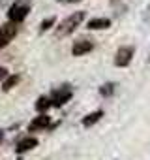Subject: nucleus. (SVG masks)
Here are the masks:
<instances>
[{
  "label": "nucleus",
  "instance_id": "obj_1",
  "mask_svg": "<svg viewBox=\"0 0 150 160\" xmlns=\"http://www.w3.org/2000/svg\"><path fill=\"white\" fill-rule=\"evenodd\" d=\"M83 19H85V12H75V13H71L69 17H66V19L58 25L54 36H56V38H64V36L71 34L75 28H77V27L83 23Z\"/></svg>",
  "mask_w": 150,
  "mask_h": 160
},
{
  "label": "nucleus",
  "instance_id": "obj_2",
  "mask_svg": "<svg viewBox=\"0 0 150 160\" xmlns=\"http://www.w3.org/2000/svg\"><path fill=\"white\" fill-rule=\"evenodd\" d=\"M71 96H73V92H71V89L68 87V85H64V87H60V89H54L53 92H51V104L53 106H56V108H60V106H64L66 102H69L71 100Z\"/></svg>",
  "mask_w": 150,
  "mask_h": 160
},
{
  "label": "nucleus",
  "instance_id": "obj_3",
  "mask_svg": "<svg viewBox=\"0 0 150 160\" xmlns=\"http://www.w3.org/2000/svg\"><path fill=\"white\" fill-rule=\"evenodd\" d=\"M15 36H17V25L15 23L2 25V27H0V47H6Z\"/></svg>",
  "mask_w": 150,
  "mask_h": 160
},
{
  "label": "nucleus",
  "instance_id": "obj_4",
  "mask_svg": "<svg viewBox=\"0 0 150 160\" xmlns=\"http://www.w3.org/2000/svg\"><path fill=\"white\" fill-rule=\"evenodd\" d=\"M28 12H30V8L26 6V4H13L12 8H10V12H8V17H10V21L12 23H21V21H25V17L28 15Z\"/></svg>",
  "mask_w": 150,
  "mask_h": 160
},
{
  "label": "nucleus",
  "instance_id": "obj_5",
  "mask_svg": "<svg viewBox=\"0 0 150 160\" xmlns=\"http://www.w3.org/2000/svg\"><path fill=\"white\" fill-rule=\"evenodd\" d=\"M131 57H133V47L124 45V47H120V49L116 51V55H115V64L120 66V68H124V66H128V64L131 62Z\"/></svg>",
  "mask_w": 150,
  "mask_h": 160
},
{
  "label": "nucleus",
  "instance_id": "obj_6",
  "mask_svg": "<svg viewBox=\"0 0 150 160\" xmlns=\"http://www.w3.org/2000/svg\"><path fill=\"white\" fill-rule=\"evenodd\" d=\"M94 49V43L90 40H79V42H75L73 47H71V55L73 57H83L87 53H90Z\"/></svg>",
  "mask_w": 150,
  "mask_h": 160
},
{
  "label": "nucleus",
  "instance_id": "obj_7",
  "mask_svg": "<svg viewBox=\"0 0 150 160\" xmlns=\"http://www.w3.org/2000/svg\"><path fill=\"white\" fill-rule=\"evenodd\" d=\"M49 124H51V119H49L45 113H41L40 117H36V119L28 124V130H30V132H36V130H45Z\"/></svg>",
  "mask_w": 150,
  "mask_h": 160
},
{
  "label": "nucleus",
  "instance_id": "obj_8",
  "mask_svg": "<svg viewBox=\"0 0 150 160\" xmlns=\"http://www.w3.org/2000/svg\"><path fill=\"white\" fill-rule=\"evenodd\" d=\"M38 145V139L36 138H25V139H21L19 143H17V147H15V151L19 152V154H23V152H26V151H30V149H34Z\"/></svg>",
  "mask_w": 150,
  "mask_h": 160
},
{
  "label": "nucleus",
  "instance_id": "obj_9",
  "mask_svg": "<svg viewBox=\"0 0 150 160\" xmlns=\"http://www.w3.org/2000/svg\"><path fill=\"white\" fill-rule=\"evenodd\" d=\"M109 27H111V21H109V19H105V17L90 19V21H88V25H87V28H90V30H103V28H109Z\"/></svg>",
  "mask_w": 150,
  "mask_h": 160
},
{
  "label": "nucleus",
  "instance_id": "obj_10",
  "mask_svg": "<svg viewBox=\"0 0 150 160\" xmlns=\"http://www.w3.org/2000/svg\"><path fill=\"white\" fill-rule=\"evenodd\" d=\"M101 117H103V111H101V109H98V111H94V113H88V115L83 119V126H85V128H88V126L96 124Z\"/></svg>",
  "mask_w": 150,
  "mask_h": 160
},
{
  "label": "nucleus",
  "instance_id": "obj_11",
  "mask_svg": "<svg viewBox=\"0 0 150 160\" xmlns=\"http://www.w3.org/2000/svg\"><path fill=\"white\" fill-rule=\"evenodd\" d=\"M51 106H53V104H51V98H49V96H40L38 102H36V109H38L40 113H45Z\"/></svg>",
  "mask_w": 150,
  "mask_h": 160
},
{
  "label": "nucleus",
  "instance_id": "obj_12",
  "mask_svg": "<svg viewBox=\"0 0 150 160\" xmlns=\"http://www.w3.org/2000/svg\"><path fill=\"white\" fill-rule=\"evenodd\" d=\"M19 83V75H8V79H6V81L2 83V91H10V89H13L15 85Z\"/></svg>",
  "mask_w": 150,
  "mask_h": 160
},
{
  "label": "nucleus",
  "instance_id": "obj_13",
  "mask_svg": "<svg viewBox=\"0 0 150 160\" xmlns=\"http://www.w3.org/2000/svg\"><path fill=\"white\" fill-rule=\"evenodd\" d=\"M53 25H54V17H49V19L41 21V27H40V30H41V32H45V30H49Z\"/></svg>",
  "mask_w": 150,
  "mask_h": 160
},
{
  "label": "nucleus",
  "instance_id": "obj_14",
  "mask_svg": "<svg viewBox=\"0 0 150 160\" xmlns=\"http://www.w3.org/2000/svg\"><path fill=\"white\" fill-rule=\"evenodd\" d=\"M113 91H115V85H113V83H107V85H103V87L100 89V92H101L103 96H109V94H113Z\"/></svg>",
  "mask_w": 150,
  "mask_h": 160
},
{
  "label": "nucleus",
  "instance_id": "obj_15",
  "mask_svg": "<svg viewBox=\"0 0 150 160\" xmlns=\"http://www.w3.org/2000/svg\"><path fill=\"white\" fill-rule=\"evenodd\" d=\"M0 79H8V70L6 68H0Z\"/></svg>",
  "mask_w": 150,
  "mask_h": 160
},
{
  "label": "nucleus",
  "instance_id": "obj_16",
  "mask_svg": "<svg viewBox=\"0 0 150 160\" xmlns=\"http://www.w3.org/2000/svg\"><path fill=\"white\" fill-rule=\"evenodd\" d=\"M58 2H66V4H73V2H81V0H58Z\"/></svg>",
  "mask_w": 150,
  "mask_h": 160
},
{
  "label": "nucleus",
  "instance_id": "obj_17",
  "mask_svg": "<svg viewBox=\"0 0 150 160\" xmlns=\"http://www.w3.org/2000/svg\"><path fill=\"white\" fill-rule=\"evenodd\" d=\"M2 139H4V134H2V130H0V143H2Z\"/></svg>",
  "mask_w": 150,
  "mask_h": 160
}]
</instances>
